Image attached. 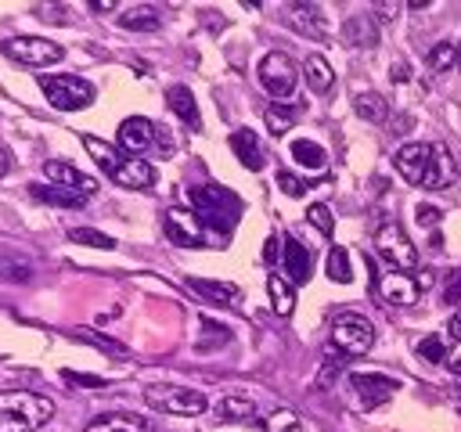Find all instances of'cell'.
Masks as SVG:
<instances>
[{"label":"cell","mask_w":461,"mask_h":432,"mask_svg":"<svg viewBox=\"0 0 461 432\" xmlns=\"http://www.w3.org/2000/svg\"><path fill=\"white\" fill-rule=\"evenodd\" d=\"M54 418V403L29 389L0 392V432H36Z\"/></svg>","instance_id":"1"},{"label":"cell","mask_w":461,"mask_h":432,"mask_svg":"<svg viewBox=\"0 0 461 432\" xmlns=\"http://www.w3.org/2000/svg\"><path fill=\"white\" fill-rule=\"evenodd\" d=\"M191 205H194V216L202 220V227H212L216 234H230L241 220V198L220 184L191 187Z\"/></svg>","instance_id":"2"},{"label":"cell","mask_w":461,"mask_h":432,"mask_svg":"<svg viewBox=\"0 0 461 432\" xmlns=\"http://www.w3.org/2000/svg\"><path fill=\"white\" fill-rule=\"evenodd\" d=\"M148 407L162 410V414H176V418H194L209 410V396L187 385H148L144 389Z\"/></svg>","instance_id":"3"},{"label":"cell","mask_w":461,"mask_h":432,"mask_svg":"<svg viewBox=\"0 0 461 432\" xmlns=\"http://www.w3.org/2000/svg\"><path fill=\"white\" fill-rule=\"evenodd\" d=\"M40 90H43L47 101H50L54 108H61V112H79V108L94 104V97H97V90H94L90 79L68 76V72H61V76H40Z\"/></svg>","instance_id":"4"},{"label":"cell","mask_w":461,"mask_h":432,"mask_svg":"<svg viewBox=\"0 0 461 432\" xmlns=\"http://www.w3.org/2000/svg\"><path fill=\"white\" fill-rule=\"evenodd\" d=\"M331 346L346 356H364L371 346H375V324L364 317V313H339L331 320Z\"/></svg>","instance_id":"5"},{"label":"cell","mask_w":461,"mask_h":432,"mask_svg":"<svg viewBox=\"0 0 461 432\" xmlns=\"http://www.w3.org/2000/svg\"><path fill=\"white\" fill-rule=\"evenodd\" d=\"M375 248H378V256H382L389 266H396V270H414V266H418V248H414V241L407 238V230H403L396 220L378 223V230H375Z\"/></svg>","instance_id":"6"},{"label":"cell","mask_w":461,"mask_h":432,"mask_svg":"<svg viewBox=\"0 0 461 432\" xmlns=\"http://www.w3.org/2000/svg\"><path fill=\"white\" fill-rule=\"evenodd\" d=\"M259 86L270 94V97H277V101H285V97H292L295 94V83H299V68H295V61L288 58V54H281V50H270V54H263V61H259Z\"/></svg>","instance_id":"7"},{"label":"cell","mask_w":461,"mask_h":432,"mask_svg":"<svg viewBox=\"0 0 461 432\" xmlns=\"http://www.w3.org/2000/svg\"><path fill=\"white\" fill-rule=\"evenodd\" d=\"M4 54L18 65H32V68H43V65H54L61 61V43H50L43 36H11L4 40Z\"/></svg>","instance_id":"8"},{"label":"cell","mask_w":461,"mask_h":432,"mask_svg":"<svg viewBox=\"0 0 461 432\" xmlns=\"http://www.w3.org/2000/svg\"><path fill=\"white\" fill-rule=\"evenodd\" d=\"M393 166H396V173H400L407 184L425 187V176H429V166H432V144H425V140H407V144H400L396 155H393Z\"/></svg>","instance_id":"9"},{"label":"cell","mask_w":461,"mask_h":432,"mask_svg":"<svg viewBox=\"0 0 461 432\" xmlns=\"http://www.w3.org/2000/svg\"><path fill=\"white\" fill-rule=\"evenodd\" d=\"M162 223H166V238L173 245H184V248H202L205 245V227L194 216V209L173 205V209H166V220Z\"/></svg>","instance_id":"10"},{"label":"cell","mask_w":461,"mask_h":432,"mask_svg":"<svg viewBox=\"0 0 461 432\" xmlns=\"http://www.w3.org/2000/svg\"><path fill=\"white\" fill-rule=\"evenodd\" d=\"M371 292L378 295L382 306H414L421 299V288L407 274H375Z\"/></svg>","instance_id":"11"},{"label":"cell","mask_w":461,"mask_h":432,"mask_svg":"<svg viewBox=\"0 0 461 432\" xmlns=\"http://www.w3.org/2000/svg\"><path fill=\"white\" fill-rule=\"evenodd\" d=\"M349 385H353L357 403H360L364 410L378 407V403H382V400H389V392L396 389V382H393V378H385V374H364V371H353V374H349Z\"/></svg>","instance_id":"12"},{"label":"cell","mask_w":461,"mask_h":432,"mask_svg":"<svg viewBox=\"0 0 461 432\" xmlns=\"http://www.w3.org/2000/svg\"><path fill=\"white\" fill-rule=\"evenodd\" d=\"M155 133H158V126H155L151 119H144V115H130V119L119 122V148L137 155V151H144V148L155 144Z\"/></svg>","instance_id":"13"},{"label":"cell","mask_w":461,"mask_h":432,"mask_svg":"<svg viewBox=\"0 0 461 432\" xmlns=\"http://www.w3.org/2000/svg\"><path fill=\"white\" fill-rule=\"evenodd\" d=\"M43 173L58 184V187H68V191H76V194H94L97 191V180L94 176H86V173H79L76 166H68V162H58V158H47L43 162Z\"/></svg>","instance_id":"14"},{"label":"cell","mask_w":461,"mask_h":432,"mask_svg":"<svg viewBox=\"0 0 461 432\" xmlns=\"http://www.w3.org/2000/svg\"><path fill=\"white\" fill-rule=\"evenodd\" d=\"M281 263H285L288 281H295V284H303V281L310 277V270H313L310 248H306L299 238H292V234H285V241H281Z\"/></svg>","instance_id":"15"},{"label":"cell","mask_w":461,"mask_h":432,"mask_svg":"<svg viewBox=\"0 0 461 432\" xmlns=\"http://www.w3.org/2000/svg\"><path fill=\"white\" fill-rule=\"evenodd\" d=\"M288 25L299 29L310 40H324L328 36V18L317 4H288Z\"/></svg>","instance_id":"16"},{"label":"cell","mask_w":461,"mask_h":432,"mask_svg":"<svg viewBox=\"0 0 461 432\" xmlns=\"http://www.w3.org/2000/svg\"><path fill=\"white\" fill-rule=\"evenodd\" d=\"M112 180H115L119 187H130V191H151L155 180H158V173H155V166L144 162V158H126V162L112 173Z\"/></svg>","instance_id":"17"},{"label":"cell","mask_w":461,"mask_h":432,"mask_svg":"<svg viewBox=\"0 0 461 432\" xmlns=\"http://www.w3.org/2000/svg\"><path fill=\"white\" fill-rule=\"evenodd\" d=\"M230 151L238 155V162L245 166V169H263V162H267V151H263V140L256 137V130H234L230 133Z\"/></svg>","instance_id":"18"},{"label":"cell","mask_w":461,"mask_h":432,"mask_svg":"<svg viewBox=\"0 0 461 432\" xmlns=\"http://www.w3.org/2000/svg\"><path fill=\"white\" fill-rule=\"evenodd\" d=\"M457 180V162L454 155L443 148V144H432V166H429V176H425V191H443Z\"/></svg>","instance_id":"19"},{"label":"cell","mask_w":461,"mask_h":432,"mask_svg":"<svg viewBox=\"0 0 461 432\" xmlns=\"http://www.w3.org/2000/svg\"><path fill=\"white\" fill-rule=\"evenodd\" d=\"M155 425H151V418H144V414H101V418H94L83 432H151Z\"/></svg>","instance_id":"20"},{"label":"cell","mask_w":461,"mask_h":432,"mask_svg":"<svg viewBox=\"0 0 461 432\" xmlns=\"http://www.w3.org/2000/svg\"><path fill=\"white\" fill-rule=\"evenodd\" d=\"M342 40L349 47H375L378 43V22L371 14H349L342 25Z\"/></svg>","instance_id":"21"},{"label":"cell","mask_w":461,"mask_h":432,"mask_svg":"<svg viewBox=\"0 0 461 432\" xmlns=\"http://www.w3.org/2000/svg\"><path fill=\"white\" fill-rule=\"evenodd\" d=\"M187 284H191L202 299H209V302H216V306H238V302H241V288H238V284H227V281H202V277H187Z\"/></svg>","instance_id":"22"},{"label":"cell","mask_w":461,"mask_h":432,"mask_svg":"<svg viewBox=\"0 0 461 432\" xmlns=\"http://www.w3.org/2000/svg\"><path fill=\"white\" fill-rule=\"evenodd\" d=\"M303 76H306V86L313 94H331V86H335V72H331L324 54H310L303 65Z\"/></svg>","instance_id":"23"},{"label":"cell","mask_w":461,"mask_h":432,"mask_svg":"<svg viewBox=\"0 0 461 432\" xmlns=\"http://www.w3.org/2000/svg\"><path fill=\"white\" fill-rule=\"evenodd\" d=\"M166 101H169V108L176 112V119H184L191 130H198L202 126V115H198V104H194V94L187 90V86H169L166 90Z\"/></svg>","instance_id":"24"},{"label":"cell","mask_w":461,"mask_h":432,"mask_svg":"<svg viewBox=\"0 0 461 432\" xmlns=\"http://www.w3.org/2000/svg\"><path fill=\"white\" fill-rule=\"evenodd\" d=\"M119 25L130 29V32H155V29L162 25V14H158V7L137 4V7H130L126 14H119Z\"/></svg>","instance_id":"25"},{"label":"cell","mask_w":461,"mask_h":432,"mask_svg":"<svg viewBox=\"0 0 461 432\" xmlns=\"http://www.w3.org/2000/svg\"><path fill=\"white\" fill-rule=\"evenodd\" d=\"M299 115H303V104H292V101H277V104H270V108L263 112L267 130H270L274 137L288 133V130H292V122H295Z\"/></svg>","instance_id":"26"},{"label":"cell","mask_w":461,"mask_h":432,"mask_svg":"<svg viewBox=\"0 0 461 432\" xmlns=\"http://www.w3.org/2000/svg\"><path fill=\"white\" fill-rule=\"evenodd\" d=\"M267 292H270V306H274L277 317H288V313L295 310V288H292V281H285L281 274H270V277H267Z\"/></svg>","instance_id":"27"},{"label":"cell","mask_w":461,"mask_h":432,"mask_svg":"<svg viewBox=\"0 0 461 432\" xmlns=\"http://www.w3.org/2000/svg\"><path fill=\"white\" fill-rule=\"evenodd\" d=\"M292 158L303 166V169H324L328 166V155H324V148L317 144V140H306V137H299V140H292Z\"/></svg>","instance_id":"28"},{"label":"cell","mask_w":461,"mask_h":432,"mask_svg":"<svg viewBox=\"0 0 461 432\" xmlns=\"http://www.w3.org/2000/svg\"><path fill=\"white\" fill-rule=\"evenodd\" d=\"M83 148L94 155V162H97V166H101L108 176H112V173H115V169L126 162V158H122V155L112 148V144H104L101 137H90V133H86V137H83Z\"/></svg>","instance_id":"29"},{"label":"cell","mask_w":461,"mask_h":432,"mask_svg":"<svg viewBox=\"0 0 461 432\" xmlns=\"http://www.w3.org/2000/svg\"><path fill=\"white\" fill-rule=\"evenodd\" d=\"M353 112H357L360 119H367V122H385V115H389V101H385L382 94L367 90V94H360V97L353 101Z\"/></svg>","instance_id":"30"},{"label":"cell","mask_w":461,"mask_h":432,"mask_svg":"<svg viewBox=\"0 0 461 432\" xmlns=\"http://www.w3.org/2000/svg\"><path fill=\"white\" fill-rule=\"evenodd\" d=\"M32 198L40 202H50V205H68V209H79L86 202V194H76L68 187H58V184H47V187H32Z\"/></svg>","instance_id":"31"},{"label":"cell","mask_w":461,"mask_h":432,"mask_svg":"<svg viewBox=\"0 0 461 432\" xmlns=\"http://www.w3.org/2000/svg\"><path fill=\"white\" fill-rule=\"evenodd\" d=\"M324 270H328V277H331L335 284H349V281H353L349 252H346L342 245H331V248H328V263H324Z\"/></svg>","instance_id":"32"},{"label":"cell","mask_w":461,"mask_h":432,"mask_svg":"<svg viewBox=\"0 0 461 432\" xmlns=\"http://www.w3.org/2000/svg\"><path fill=\"white\" fill-rule=\"evenodd\" d=\"M0 277H7V281H14V284H22V281H29V277H32V263H29V259H22V256H14V252H0Z\"/></svg>","instance_id":"33"},{"label":"cell","mask_w":461,"mask_h":432,"mask_svg":"<svg viewBox=\"0 0 461 432\" xmlns=\"http://www.w3.org/2000/svg\"><path fill=\"white\" fill-rule=\"evenodd\" d=\"M220 414L230 418V421H249V418H256V403L249 396H223L220 400Z\"/></svg>","instance_id":"34"},{"label":"cell","mask_w":461,"mask_h":432,"mask_svg":"<svg viewBox=\"0 0 461 432\" xmlns=\"http://www.w3.org/2000/svg\"><path fill=\"white\" fill-rule=\"evenodd\" d=\"M425 61H429V68H432V72H447V68L457 61V43L439 40V43L429 50V58H425Z\"/></svg>","instance_id":"35"},{"label":"cell","mask_w":461,"mask_h":432,"mask_svg":"<svg viewBox=\"0 0 461 432\" xmlns=\"http://www.w3.org/2000/svg\"><path fill=\"white\" fill-rule=\"evenodd\" d=\"M68 241H76V245H90V248H115V241H112L108 234L94 230V227H72V230H68Z\"/></svg>","instance_id":"36"},{"label":"cell","mask_w":461,"mask_h":432,"mask_svg":"<svg viewBox=\"0 0 461 432\" xmlns=\"http://www.w3.org/2000/svg\"><path fill=\"white\" fill-rule=\"evenodd\" d=\"M418 356H425L429 364H443V356H447V346H443V335H425L418 346Z\"/></svg>","instance_id":"37"},{"label":"cell","mask_w":461,"mask_h":432,"mask_svg":"<svg viewBox=\"0 0 461 432\" xmlns=\"http://www.w3.org/2000/svg\"><path fill=\"white\" fill-rule=\"evenodd\" d=\"M306 220L321 230V234H328L331 238V230H335V216H331V209L328 205H321V202H313L310 209H306Z\"/></svg>","instance_id":"38"},{"label":"cell","mask_w":461,"mask_h":432,"mask_svg":"<svg viewBox=\"0 0 461 432\" xmlns=\"http://www.w3.org/2000/svg\"><path fill=\"white\" fill-rule=\"evenodd\" d=\"M202 331H209V335H202V338H198V349H209V346H223V342H230V331H227L223 324H212L209 317H202Z\"/></svg>","instance_id":"39"},{"label":"cell","mask_w":461,"mask_h":432,"mask_svg":"<svg viewBox=\"0 0 461 432\" xmlns=\"http://www.w3.org/2000/svg\"><path fill=\"white\" fill-rule=\"evenodd\" d=\"M267 432H303L299 414H292V410H274V414L267 418Z\"/></svg>","instance_id":"40"},{"label":"cell","mask_w":461,"mask_h":432,"mask_svg":"<svg viewBox=\"0 0 461 432\" xmlns=\"http://www.w3.org/2000/svg\"><path fill=\"white\" fill-rule=\"evenodd\" d=\"M277 187H281L285 194H292V198H299V194H306V191H310V184H306V180H299V176H292L288 169H281V173H277Z\"/></svg>","instance_id":"41"},{"label":"cell","mask_w":461,"mask_h":432,"mask_svg":"<svg viewBox=\"0 0 461 432\" xmlns=\"http://www.w3.org/2000/svg\"><path fill=\"white\" fill-rule=\"evenodd\" d=\"M443 367H447L450 374H461V342H454V346L447 349V356H443Z\"/></svg>","instance_id":"42"},{"label":"cell","mask_w":461,"mask_h":432,"mask_svg":"<svg viewBox=\"0 0 461 432\" xmlns=\"http://www.w3.org/2000/svg\"><path fill=\"white\" fill-rule=\"evenodd\" d=\"M418 223H421V227H436V223H439V209H436V205H421V209H418Z\"/></svg>","instance_id":"43"},{"label":"cell","mask_w":461,"mask_h":432,"mask_svg":"<svg viewBox=\"0 0 461 432\" xmlns=\"http://www.w3.org/2000/svg\"><path fill=\"white\" fill-rule=\"evenodd\" d=\"M447 302H461V274L450 281V288H447V295H443Z\"/></svg>","instance_id":"44"},{"label":"cell","mask_w":461,"mask_h":432,"mask_svg":"<svg viewBox=\"0 0 461 432\" xmlns=\"http://www.w3.org/2000/svg\"><path fill=\"white\" fill-rule=\"evenodd\" d=\"M11 166H14V162H11V151H7V148H0V180L11 173Z\"/></svg>","instance_id":"45"},{"label":"cell","mask_w":461,"mask_h":432,"mask_svg":"<svg viewBox=\"0 0 461 432\" xmlns=\"http://www.w3.org/2000/svg\"><path fill=\"white\" fill-rule=\"evenodd\" d=\"M263 256H267V263H274V259H277V238H274V234L267 238V248H263Z\"/></svg>","instance_id":"46"},{"label":"cell","mask_w":461,"mask_h":432,"mask_svg":"<svg viewBox=\"0 0 461 432\" xmlns=\"http://www.w3.org/2000/svg\"><path fill=\"white\" fill-rule=\"evenodd\" d=\"M65 378L68 382H83V385H104L101 378H86V374H72V371H65Z\"/></svg>","instance_id":"47"},{"label":"cell","mask_w":461,"mask_h":432,"mask_svg":"<svg viewBox=\"0 0 461 432\" xmlns=\"http://www.w3.org/2000/svg\"><path fill=\"white\" fill-rule=\"evenodd\" d=\"M450 335L461 342V310H454V317H450Z\"/></svg>","instance_id":"48"},{"label":"cell","mask_w":461,"mask_h":432,"mask_svg":"<svg viewBox=\"0 0 461 432\" xmlns=\"http://www.w3.org/2000/svg\"><path fill=\"white\" fill-rule=\"evenodd\" d=\"M90 7H94V11H115L119 4H115V0H94Z\"/></svg>","instance_id":"49"},{"label":"cell","mask_w":461,"mask_h":432,"mask_svg":"<svg viewBox=\"0 0 461 432\" xmlns=\"http://www.w3.org/2000/svg\"><path fill=\"white\" fill-rule=\"evenodd\" d=\"M393 79H396V83H403V79H407V65H403V61H396V65H393Z\"/></svg>","instance_id":"50"},{"label":"cell","mask_w":461,"mask_h":432,"mask_svg":"<svg viewBox=\"0 0 461 432\" xmlns=\"http://www.w3.org/2000/svg\"><path fill=\"white\" fill-rule=\"evenodd\" d=\"M432 281H436V274H432V270H421V277H418V288H429Z\"/></svg>","instance_id":"51"},{"label":"cell","mask_w":461,"mask_h":432,"mask_svg":"<svg viewBox=\"0 0 461 432\" xmlns=\"http://www.w3.org/2000/svg\"><path fill=\"white\" fill-rule=\"evenodd\" d=\"M457 68H461V43H457Z\"/></svg>","instance_id":"52"}]
</instances>
